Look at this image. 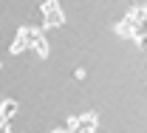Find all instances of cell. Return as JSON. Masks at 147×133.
<instances>
[{
  "instance_id": "1",
  "label": "cell",
  "mask_w": 147,
  "mask_h": 133,
  "mask_svg": "<svg viewBox=\"0 0 147 133\" xmlns=\"http://www.w3.org/2000/svg\"><path fill=\"white\" fill-rule=\"evenodd\" d=\"M62 23H65V14H62L59 0H45L42 3V28H59Z\"/></svg>"
},
{
  "instance_id": "2",
  "label": "cell",
  "mask_w": 147,
  "mask_h": 133,
  "mask_svg": "<svg viewBox=\"0 0 147 133\" xmlns=\"http://www.w3.org/2000/svg\"><path fill=\"white\" fill-rule=\"evenodd\" d=\"M96 113H82V116H74L68 122V130L71 133H96Z\"/></svg>"
},
{
  "instance_id": "3",
  "label": "cell",
  "mask_w": 147,
  "mask_h": 133,
  "mask_svg": "<svg viewBox=\"0 0 147 133\" xmlns=\"http://www.w3.org/2000/svg\"><path fill=\"white\" fill-rule=\"evenodd\" d=\"M31 37H34V28L23 26L17 31V37H14V43H11V54H23L26 48H31Z\"/></svg>"
},
{
  "instance_id": "4",
  "label": "cell",
  "mask_w": 147,
  "mask_h": 133,
  "mask_svg": "<svg viewBox=\"0 0 147 133\" xmlns=\"http://www.w3.org/2000/svg\"><path fill=\"white\" fill-rule=\"evenodd\" d=\"M31 51H34L40 59L48 57V40L42 34V28H34V37H31Z\"/></svg>"
},
{
  "instance_id": "5",
  "label": "cell",
  "mask_w": 147,
  "mask_h": 133,
  "mask_svg": "<svg viewBox=\"0 0 147 133\" xmlns=\"http://www.w3.org/2000/svg\"><path fill=\"white\" fill-rule=\"evenodd\" d=\"M116 34L125 37V40H136V23H130L127 17L119 20V23H116Z\"/></svg>"
},
{
  "instance_id": "6",
  "label": "cell",
  "mask_w": 147,
  "mask_h": 133,
  "mask_svg": "<svg viewBox=\"0 0 147 133\" xmlns=\"http://www.w3.org/2000/svg\"><path fill=\"white\" fill-rule=\"evenodd\" d=\"M17 113V102L14 99H3L0 102V122H11Z\"/></svg>"
},
{
  "instance_id": "7",
  "label": "cell",
  "mask_w": 147,
  "mask_h": 133,
  "mask_svg": "<svg viewBox=\"0 0 147 133\" xmlns=\"http://www.w3.org/2000/svg\"><path fill=\"white\" fill-rule=\"evenodd\" d=\"M0 133H11V125L9 122H0Z\"/></svg>"
},
{
  "instance_id": "8",
  "label": "cell",
  "mask_w": 147,
  "mask_h": 133,
  "mask_svg": "<svg viewBox=\"0 0 147 133\" xmlns=\"http://www.w3.org/2000/svg\"><path fill=\"white\" fill-rule=\"evenodd\" d=\"M0 68H3V62H0Z\"/></svg>"
}]
</instances>
